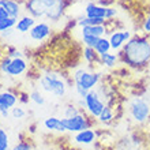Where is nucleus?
Here are the masks:
<instances>
[{"label":"nucleus","mask_w":150,"mask_h":150,"mask_svg":"<svg viewBox=\"0 0 150 150\" xmlns=\"http://www.w3.org/2000/svg\"><path fill=\"white\" fill-rule=\"evenodd\" d=\"M105 22H107V21H105V19H101V18H87V16H85V18H82V19L78 21V25L81 26V28H83V26H96V25H105Z\"/></svg>","instance_id":"obj_22"},{"label":"nucleus","mask_w":150,"mask_h":150,"mask_svg":"<svg viewBox=\"0 0 150 150\" xmlns=\"http://www.w3.org/2000/svg\"><path fill=\"white\" fill-rule=\"evenodd\" d=\"M143 32L147 33V34L150 33V12H149V15L146 16L145 22H143Z\"/></svg>","instance_id":"obj_30"},{"label":"nucleus","mask_w":150,"mask_h":150,"mask_svg":"<svg viewBox=\"0 0 150 150\" xmlns=\"http://www.w3.org/2000/svg\"><path fill=\"white\" fill-rule=\"evenodd\" d=\"M11 115L14 119H23L25 116H26V112H25L23 108L21 107H14L11 109Z\"/></svg>","instance_id":"obj_28"},{"label":"nucleus","mask_w":150,"mask_h":150,"mask_svg":"<svg viewBox=\"0 0 150 150\" xmlns=\"http://www.w3.org/2000/svg\"><path fill=\"white\" fill-rule=\"evenodd\" d=\"M85 15L87 18H101L105 21H111L113 16L117 15V11L112 7H104L96 3H89L85 7Z\"/></svg>","instance_id":"obj_9"},{"label":"nucleus","mask_w":150,"mask_h":150,"mask_svg":"<svg viewBox=\"0 0 150 150\" xmlns=\"http://www.w3.org/2000/svg\"><path fill=\"white\" fill-rule=\"evenodd\" d=\"M36 25V18H33L32 15L22 16L21 19H18L15 25V29L18 33H28L32 30V28Z\"/></svg>","instance_id":"obj_14"},{"label":"nucleus","mask_w":150,"mask_h":150,"mask_svg":"<svg viewBox=\"0 0 150 150\" xmlns=\"http://www.w3.org/2000/svg\"><path fill=\"white\" fill-rule=\"evenodd\" d=\"M100 60H101V64L105 66V67H115L116 63L119 62V56L115 55V53H103V55H100Z\"/></svg>","instance_id":"obj_19"},{"label":"nucleus","mask_w":150,"mask_h":150,"mask_svg":"<svg viewBox=\"0 0 150 150\" xmlns=\"http://www.w3.org/2000/svg\"><path fill=\"white\" fill-rule=\"evenodd\" d=\"M29 97H30V100H32L36 105H44V104H45V98H44V96L41 94L40 91H37V90L32 91Z\"/></svg>","instance_id":"obj_26"},{"label":"nucleus","mask_w":150,"mask_h":150,"mask_svg":"<svg viewBox=\"0 0 150 150\" xmlns=\"http://www.w3.org/2000/svg\"><path fill=\"white\" fill-rule=\"evenodd\" d=\"M101 37H94V36H82V42L85 44V47L94 48L96 44L98 42V40Z\"/></svg>","instance_id":"obj_27"},{"label":"nucleus","mask_w":150,"mask_h":150,"mask_svg":"<svg viewBox=\"0 0 150 150\" xmlns=\"http://www.w3.org/2000/svg\"><path fill=\"white\" fill-rule=\"evenodd\" d=\"M10 18V14H8L3 7H0V21H4V19H8Z\"/></svg>","instance_id":"obj_31"},{"label":"nucleus","mask_w":150,"mask_h":150,"mask_svg":"<svg viewBox=\"0 0 150 150\" xmlns=\"http://www.w3.org/2000/svg\"><path fill=\"white\" fill-rule=\"evenodd\" d=\"M78 150H94V149H78Z\"/></svg>","instance_id":"obj_32"},{"label":"nucleus","mask_w":150,"mask_h":150,"mask_svg":"<svg viewBox=\"0 0 150 150\" xmlns=\"http://www.w3.org/2000/svg\"><path fill=\"white\" fill-rule=\"evenodd\" d=\"M0 7H3L12 18H18L21 14V6L15 0H0Z\"/></svg>","instance_id":"obj_17"},{"label":"nucleus","mask_w":150,"mask_h":150,"mask_svg":"<svg viewBox=\"0 0 150 150\" xmlns=\"http://www.w3.org/2000/svg\"><path fill=\"white\" fill-rule=\"evenodd\" d=\"M105 105L107 104L104 103V100L101 98V96L97 90H90L85 97V108H86V111L89 112L91 117L98 119V116L101 115Z\"/></svg>","instance_id":"obj_7"},{"label":"nucleus","mask_w":150,"mask_h":150,"mask_svg":"<svg viewBox=\"0 0 150 150\" xmlns=\"http://www.w3.org/2000/svg\"><path fill=\"white\" fill-rule=\"evenodd\" d=\"M51 32H52L51 26L48 23L41 22V23L34 25L32 28V30L29 32V34H30V38L34 40V41H44V40L51 34Z\"/></svg>","instance_id":"obj_12"},{"label":"nucleus","mask_w":150,"mask_h":150,"mask_svg":"<svg viewBox=\"0 0 150 150\" xmlns=\"http://www.w3.org/2000/svg\"><path fill=\"white\" fill-rule=\"evenodd\" d=\"M81 112H79L78 107L76 105H74V104H70V105H67V107L64 108V117H72V116H76V115H79Z\"/></svg>","instance_id":"obj_25"},{"label":"nucleus","mask_w":150,"mask_h":150,"mask_svg":"<svg viewBox=\"0 0 150 150\" xmlns=\"http://www.w3.org/2000/svg\"><path fill=\"white\" fill-rule=\"evenodd\" d=\"M131 40V33L128 30H123V32H113L109 37V42H111V48L117 51L120 48L124 47V44Z\"/></svg>","instance_id":"obj_13"},{"label":"nucleus","mask_w":150,"mask_h":150,"mask_svg":"<svg viewBox=\"0 0 150 150\" xmlns=\"http://www.w3.org/2000/svg\"><path fill=\"white\" fill-rule=\"evenodd\" d=\"M108 29L105 25H96V26H83L81 33L82 36H94V37H103Z\"/></svg>","instance_id":"obj_16"},{"label":"nucleus","mask_w":150,"mask_h":150,"mask_svg":"<svg viewBox=\"0 0 150 150\" xmlns=\"http://www.w3.org/2000/svg\"><path fill=\"white\" fill-rule=\"evenodd\" d=\"M115 119V112L113 109H112L111 105H105V108L103 109V112H101V115L98 116V122L104 123V124H108V123H111L112 120Z\"/></svg>","instance_id":"obj_20"},{"label":"nucleus","mask_w":150,"mask_h":150,"mask_svg":"<svg viewBox=\"0 0 150 150\" xmlns=\"http://www.w3.org/2000/svg\"><path fill=\"white\" fill-rule=\"evenodd\" d=\"M44 127H45L47 130L57 131V132H64V131H66L62 119L56 117V116H49V117L45 119V120H44Z\"/></svg>","instance_id":"obj_15"},{"label":"nucleus","mask_w":150,"mask_h":150,"mask_svg":"<svg viewBox=\"0 0 150 150\" xmlns=\"http://www.w3.org/2000/svg\"><path fill=\"white\" fill-rule=\"evenodd\" d=\"M72 141L78 145H82V146H89V145H93L97 141V132L91 128H86V130L76 132Z\"/></svg>","instance_id":"obj_11"},{"label":"nucleus","mask_w":150,"mask_h":150,"mask_svg":"<svg viewBox=\"0 0 150 150\" xmlns=\"http://www.w3.org/2000/svg\"><path fill=\"white\" fill-rule=\"evenodd\" d=\"M119 57L124 64L132 68L146 66L150 62V40L142 36L131 37L122 48Z\"/></svg>","instance_id":"obj_1"},{"label":"nucleus","mask_w":150,"mask_h":150,"mask_svg":"<svg viewBox=\"0 0 150 150\" xmlns=\"http://www.w3.org/2000/svg\"><path fill=\"white\" fill-rule=\"evenodd\" d=\"M83 59L86 60L87 63H100L101 64V60H100V55L96 52L94 48L90 47H85L83 49Z\"/></svg>","instance_id":"obj_18"},{"label":"nucleus","mask_w":150,"mask_h":150,"mask_svg":"<svg viewBox=\"0 0 150 150\" xmlns=\"http://www.w3.org/2000/svg\"><path fill=\"white\" fill-rule=\"evenodd\" d=\"M128 112L135 123L143 124L150 117V103L142 97H137L128 105Z\"/></svg>","instance_id":"obj_4"},{"label":"nucleus","mask_w":150,"mask_h":150,"mask_svg":"<svg viewBox=\"0 0 150 150\" xmlns=\"http://www.w3.org/2000/svg\"><path fill=\"white\" fill-rule=\"evenodd\" d=\"M26 11L33 18H47L49 21H59L66 10L64 0H28Z\"/></svg>","instance_id":"obj_2"},{"label":"nucleus","mask_w":150,"mask_h":150,"mask_svg":"<svg viewBox=\"0 0 150 150\" xmlns=\"http://www.w3.org/2000/svg\"><path fill=\"white\" fill-rule=\"evenodd\" d=\"M10 146V138H8V134L6 132L4 128L0 127V150H8Z\"/></svg>","instance_id":"obj_24"},{"label":"nucleus","mask_w":150,"mask_h":150,"mask_svg":"<svg viewBox=\"0 0 150 150\" xmlns=\"http://www.w3.org/2000/svg\"><path fill=\"white\" fill-rule=\"evenodd\" d=\"M30 149H32L30 143L25 142V141H22V142H19L18 145H15V146L12 147V150H30Z\"/></svg>","instance_id":"obj_29"},{"label":"nucleus","mask_w":150,"mask_h":150,"mask_svg":"<svg viewBox=\"0 0 150 150\" xmlns=\"http://www.w3.org/2000/svg\"><path fill=\"white\" fill-rule=\"evenodd\" d=\"M101 74L94 71H89L86 68H78L74 72V86H81L85 90L90 91L98 85Z\"/></svg>","instance_id":"obj_5"},{"label":"nucleus","mask_w":150,"mask_h":150,"mask_svg":"<svg viewBox=\"0 0 150 150\" xmlns=\"http://www.w3.org/2000/svg\"><path fill=\"white\" fill-rule=\"evenodd\" d=\"M16 101H18V97L15 93H12L10 90L0 93V115H1V117H8V115H10L8 109H12L15 107Z\"/></svg>","instance_id":"obj_10"},{"label":"nucleus","mask_w":150,"mask_h":150,"mask_svg":"<svg viewBox=\"0 0 150 150\" xmlns=\"http://www.w3.org/2000/svg\"><path fill=\"white\" fill-rule=\"evenodd\" d=\"M63 122V126L66 128V131L68 132H79V131H83L86 128H90V119L87 117L86 115L79 113L76 116H72V117H63L62 119Z\"/></svg>","instance_id":"obj_8"},{"label":"nucleus","mask_w":150,"mask_h":150,"mask_svg":"<svg viewBox=\"0 0 150 150\" xmlns=\"http://www.w3.org/2000/svg\"><path fill=\"white\" fill-rule=\"evenodd\" d=\"M16 22H18V18H12V16H10L8 19L0 21V32L3 33L6 30H10V29L15 28Z\"/></svg>","instance_id":"obj_23"},{"label":"nucleus","mask_w":150,"mask_h":150,"mask_svg":"<svg viewBox=\"0 0 150 150\" xmlns=\"http://www.w3.org/2000/svg\"><path fill=\"white\" fill-rule=\"evenodd\" d=\"M96 52L98 53V55H103V53H107L112 49L111 48V42H109V38H105V37H101L98 40V42L96 44L94 47Z\"/></svg>","instance_id":"obj_21"},{"label":"nucleus","mask_w":150,"mask_h":150,"mask_svg":"<svg viewBox=\"0 0 150 150\" xmlns=\"http://www.w3.org/2000/svg\"><path fill=\"white\" fill-rule=\"evenodd\" d=\"M40 85L47 93H51L55 97H64L67 93V83L64 82V79L60 75L55 72H48L40 78Z\"/></svg>","instance_id":"obj_3"},{"label":"nucleus","mask_w":150,"mask_h":150,"mask_svg":"<svg viewBox=\"0 0 150 150\" xmlns=\"http://www.w3.org/2000/svg\"><path fill=\"white\" fill-rule=\"evenodd\" d=\"M28 70V63L25 62L23 57H10L6 56L0 62V71L10 76H19Z\"/></svg>","instance_id":"obj_6"}]
</instances>
